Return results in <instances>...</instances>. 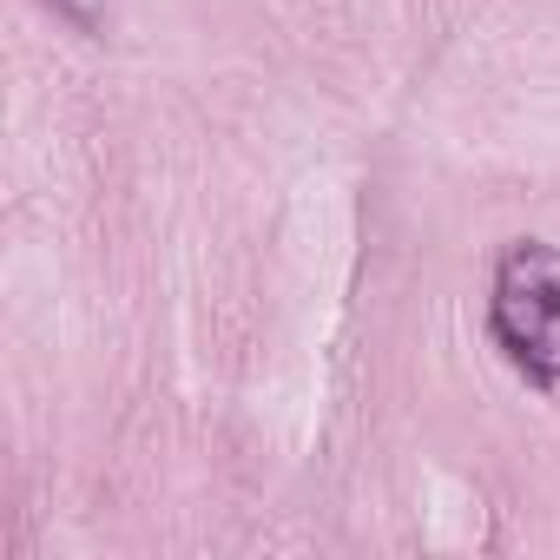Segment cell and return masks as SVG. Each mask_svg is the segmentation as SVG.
Here are the masks:
<instances>
[{
	"label": "cell",
	"mask_w": 560,
	"mask_h": 560,
	"mask_svg": "<svg viewBox=\"0 0 560 560\" xmlns=\"http://www.w3.org/2000/svg\"><path fill=\"white\" fill-rule=\"evenodd\" d=\"M54 8H60V14L73 21V27H86V34H93V27L106 21V0H54Z\"/></svg>",
	"instance_id": "2"
},
{
	"label": "cell",
	"mask_w": 560,
	"mask_h": 560,
	"mask_svg": "<svg viewBox=\"0 0 560 560\" xmlns=\"http://www.w3.org/2000/svg\"><path fill=\"white\" fill-rule=\"evenodd\" d=\"M488 337L494 350L540 389L560 383V250L540 237H521L494 264L488 291Z\"/></svg>",
	"instance_id": "1"
}]
</instances>
